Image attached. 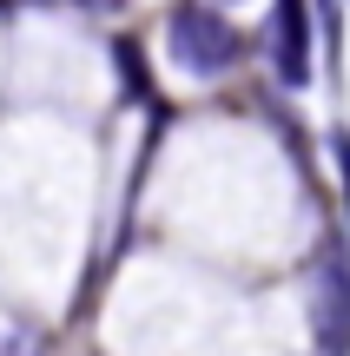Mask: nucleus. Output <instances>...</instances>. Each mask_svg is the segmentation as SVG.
Segmentation results:
<instances>
[{"mask_svg":"<svg viewBox=\"0 0 350 356\" xmlns=\"http://www.w3.org/2000/svg\"><path fill=\"white\" fill-rule=\"evenodd\" d=\"M166 53L179 73L192 79H218L232 73L238 60H245V40H238L232 20H218V7H205V0H179L166 20Z\"/></svg>","mask_w":350,"mask_h":356,"instance_id":"obj_1","label":"nucleus"},{"mask_svg":"<svg viewBox=\"0 0 350 356\" xmlns=\"http://www.w3.org/2000/svg\"><path fill=\"white\" fill-rule=\"evenodd\" d=\"M311 337L324 350H350V251L337 238L317 244L311 270Z\"/></svg>","mask_w":350,"mask_h":356,"instance_id":"obj_2","label":"nucleus"},{"mask_svg":"<svg viewBox=\"0 0 350 356\" xmlns=\"http://www.w3.org/2000/svg\"><path fill=\"white\" fill-rule=\"evenodd\" d=\"M271 66L285 86H311V0H278L271 7Z\"/></svg>","mask_w":350,"mask_h":356,"instance_id":"obj_3","label":"nucleus"},{"mask_svg":"<svg viewBox=\"0 0 350 356\" xmlns=\"http://www.w3.org/2000/svg\"><path fill=\"white\" fill-rule=\"evenodd\" d=\"M86 7H113V0H86Z\"/></svg>","mask_w":350,"mask_h":356,"instance_id":"obj_4","label":"nucleus"}]
</instances>
